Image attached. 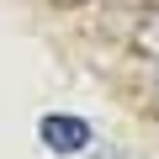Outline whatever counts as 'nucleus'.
Returning <instances> with one entry per match:
<instances>
[{"instance_id": "1", "label": "nucleus", "mask_w": 159, "mask_h": 159, "mask_svg": "<svg viewBox=\"0 0 159 159\" xmlns=\"http://www.w3.org/2000/svg\"><path fill=\"white\" fill-rule=\"evenodd\" d=\"M37 143L58 159H74V154H85L96 143V127L80 117V111H43L37 117Z\"/></svg>"}, {"instance_id": "2", "label": "nucleus", "mask_w": 159, "mask_h": 159, "mask_svg": "<svg viewBox=\"0 0 159 159\" xmlns=\"http://www.w3.org/2000/svg\"><path fill=\"white\" fill-rule=\"evenodd\" d=\"M138 48H143V53H159V11L138 27Z\"/></svg>"}, {"instance_id": "3", "label": "nucleus", "mask_w": 159, "mask_h": 159, "mask_svg": "<svg viewBox=\"0 0 159 159\" xmlns=\"http://www.w3.org/2000/svg\"><path fill=\"white\" fill-rule=\"evenodd\" d=\"M58 6H74V0H58Z\"/></svg>"}]
</instances>
